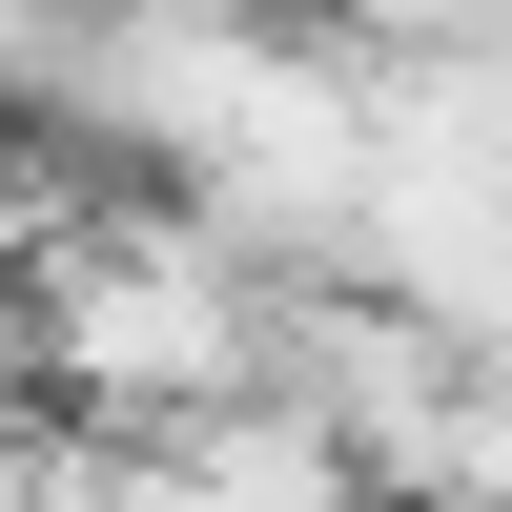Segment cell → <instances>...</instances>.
Instances as JSON below:
<instances>
[{
    "label": "cell",
    "instance_id": "obj_2",
    "mask_svg": "<svg viewBox=\"0 0 512 512\" xmlns=\"http://www.w3.org/2000/svg\"><path fill=\"white\" fill-rule=\"evenodd\" d=\"M328 41H349V62H390V82H431V62H492L512 0H349Z\"/></svg>",
    "mask_w": 512,
    "mask_h": 512
},
{
    "label": "cell",
    "instance_id": "obj_1",
    "mask_svg": "<svg viewBox=\"0 0 512 512\" xmlns=\"http://www.w3.org/2000/svg\"><path fill=\"white\" fill-rule=\"evenodd\" d=\"M0 287H21L41 410L103 431V451H164V431H205V410H267L287 390V267L226 246L185 185H82Z\"/></svg>",
    "mask_w": 512,
    "mask_h": 512
}]
</instances>
